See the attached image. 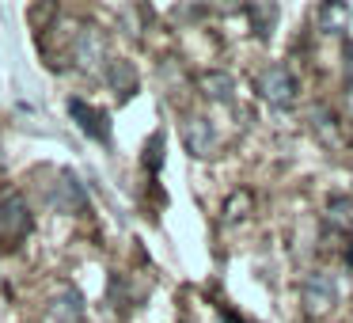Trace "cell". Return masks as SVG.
Segmentation results:
<instances>
[{
  "mask_svg": "<svg viewBox=\"0 0 353 323\" xmlns=\"http://www.w3.org/2000/svg\"><path fill=\"white\" fill-rule=\"evenodd\" d=\"M247 12H251L254 31H259V35H270V27H274V19H277V8H274V4H254V8H247Z\"/></svg>",
  "mask_w": 353,
  "mask_h": 323,
  "instance_id": "obj_12",
  "label": "cell"
},
{
  "mask_svg": "<svg viewBox=\"0 0 353 323\" xmlns=\"http://www.w3.org/2000/svg\"><path fill=\"white\" fill-rule=\"evenodd\" d=\"M345 103H350V115H353V88H350V99H345Z\"/></svg>",
  "mask_w": 353,
  "mask_h": 323,
  "instance_id": "obj_18",
  "label": "cell"
},
{
  "mask_svg": "<svg viewBox=\"0 0 353 323\" xmlns=\"http://www.w3.org/2000/svg\"><path fill=\"white\" fill-rule=\"evenodd\" d=\"M50 312H54L57 323H84V300H80L77 289H61L50 304Z\"/></svg>",
  "mask_w": 353,
  "mask_h": 323,
  "instance_id": "obj_7",
  "label": "cell"
},
{
  "mask_svg": "<svg viewBox=\"0 0 353 323\" xmlns=\"http://www.w3.org/2000/svg\"><path fill=\"white\" fill-rule=\"evenodd\" d=\"M69 115H72V122H77L92 141H110V118L103 115V110H95L92 103L69 99Z\"/></svg>",
  "mask_w": 353,
  "mask_h": 323,
  "instance_id": "obj_3",
  "label": "cell"
},
{
  "mask_svg": "<svg viewBox=\"0 0 353 323\" xmlns=\"http://www.w3.org/2000/svg\"><path fill=\"white\" fill-rule=\"evenodd\" d=\"M334 300H338L334 277L323 274V270L307 274V282H304V308H307V315H323V312H330V308H334Z\"/></svg>",
  "mask_w": 353,
  "mask_h": 323,
  "instance_id": "obj_2",
  "label": "cell"
},
{
  "mask_svg": "<svg viewBox=\"0 0 353 323\" xmlns=\"http://www.w3.org/2000/svg\"><path fill=\"white\" fill-rule=\"evenodd\" d=\"M312 122H315V130H319V141L323 145H342V137H338V126H334V115H327V107H315L312 110Z\"/></svg>",
  "mask_w": 353,
  "mask_h": 323,
  "instance_id": "obj_11",
  "label": "cell"
},
{
  "mask_svg": "<svg viewBox=\"0 0 353 323\" xmlns=\"http://www.w3.org/2000/svg\"><path fill=\"white\" fill-rule=\"evenodd\" d=\"M107 80L118 92V99H130V95L137 92V72H133L130 61H110L107 65Z\"/></svg>",
  "mask_w": 353,
  "mask_h": 323,
  "instance_id": "obj_9",
  "label": "cell"
},
{
  "mask_svg": "<svg viewBox=\"0 0 353 323\" xmlns=\"http://www.w3.org/2000/svg\"><path fill=\"white\" fill-rule=\"evenodd\" d=\"M251 206V194H236V198L228 202V209H224V221H239V217H247L243 209Z\"/></svg>",
  "mask_w": 353,
  "mask_h": 323,
  "instance_id": "obj_16",
  "label": "cell"
},
{
  "mask_svg": "<svg viewBox=\"0 0 353 323\" xmlns=\"http://www.w3.org/2000/svg\"><path fill=\"white\" fill-rule=\"evenodd\" d=\"M160 164H163V133L156 130L152 137H148V145H145V168L156 175V171H160Z\"/></svg>",
  "mask_w": 353,
  "mask_h": 323,
  "instance_id": "obj_13",
  "label": "cell"
},
{
  "mask_svg": "<svg viewBox=\"0 0 353 323\" xmlns=\"http://www.w3.org/2000/svg\"><path fill=\"white\" fill-rule=\"evenodd\" d=\"M57 209H65V213H72V209H84V190H80V183L72 175H61V198H54Z\"/></svg>",
  "mask_w": 353,
  "mask_h": 323,
  "instance_id": "obj_10",
  "label": "cell"
},
{
  "mask_svg": "<svg viewBox=\"0 0 353 323\" xmlns=\"http://www.w3.org/2000/svg\"><path fill=\"white\" fill-rule=\"evenodd\" d=\"M72 57H77V65L84 72H99L103 69V35L95 27L80 31V39L72 42Z\"/></svg>",
  "mask_w": 353,
  "mask_h": 323,
  "instance_id": "obj_6",
  "label": "cell"
},
{
  "mask_svg": "<svg viewBox=\"0 0 353 323\" xmlns=\"http://www.w3.org/2000/svg\"><path fill=\"white\" fill-rule=\"evenodd\" d=\"M31 224H34V217H31V209L23 206L19 198H12V202H4L0 206V236L4 239H23L27 232H31Z\"/></svg>",
  "mask_w": 353,
  "mask_h": 323,
  "instance_id": "obj_4",
  "label": "cell"
},
{
  "mask_svg": "<svg viewBox=\"0 0 353 323\" xmlns=\"http://www.w3.org/2000/svg\"><path fill=\"white\" fill-rule=\"evenodd\" d=\"M201 92H205L213 103H228L232 92H236V80H232L228 72H221V69H209V72H201Z\"/></svg>",
  "mask_w": 353,
  "mask_h": 323,
  "instance_id": "obj_8",
  "label": "cell"
},
{
  "mask_svg": "<svg viewBox=\"0 0 353 323\" xmlns=\"http://www.w3.org/2000/svg\"><path fill=\"white\" fill-rule=\"evenodd\" d=\"M319 23H323V31H338V27L345 23V8H342V4H323V8H319Z\"/></svg>",
  "mask_w": 353,
  "mask_h": 323,
  "instance_id": "obj_14",
  "label": "cell"
},
{
  "mask_svg": "<svg viewBox=\"0 0 353 323\" xmlns=\"http://www.w3.org/2000/svg\"><path fill=\"white\" fill-rule=\"evenodd\" d=\"M345 57H350L345 65H350V72H353V39H345Z\"/></svg>",
  "mask_w": 353,
  "mask_h": 323,
  "instance_id": "obj_17",
  "label": "cell"
},
{
  "mask_svg": "<svg viewBox=\"0 0 353 323\" xmlns=\"http://www.w3.org/2000/svg\"><path fill=\"white\" fill-rule=\"evenodd\" d=\"M183 141H186V153H190V156H213L216 133H213V126H209V118H201V115L186 118Z\"/></svg>",
  "mask_w": 353,
  "mask_h": 323,
  "instance_id": "obj_5",
  "label": "cell"
},
{
  "mask_svg": "<svg viewBox=\"0 0 353 323\" xmlns=\"http://www.w3.org/2000/svg\"><path fill=\"white\" fill-rule=\"evenodd\" d=\"M259 95L270 107H292L296 103V77L285 65H270L259 77Z\"/></svg>",
  "mask_w": 353,
  "mask_h": 323,
  "instance_id": "obj_1",
  "label": "cell"
},
{
  "mask_svg": "<svg viewBox=\"0 0 353 323\" xmlns=\"http://www.w3.org/2000/svg\"><path fill=\"white\" fill-rule=\"evenodd\" d=\"M327 221H330V224H338V228H353V217H350V202H345V198L330 202V209H327Z\"/></svg>",
  "mask_w": 353,
  "mask_h": 323,
  "instance_id": "obj_15",
  "label": "cell"
}]
</instances>
